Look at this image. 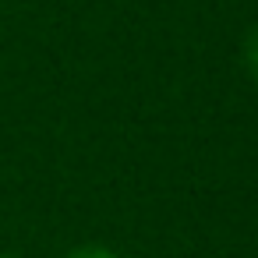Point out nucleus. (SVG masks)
<instances>
[{
	"label": "nucleus",
	"instance_id": "nucleus-1",
	"mask_svg": "<svg viewBox=\"0 0 258 258\" xmlns=\"http://www.w3.org/2000/svg\"><path fill=\"white\" fill-rule=\"evenodd\" d=\"M64 258H117L110 247H103V244H82V247H75L71 254H64Z\"/></svg>",
	"mask_w": 258,
	"mask_h": 258
},
{
	"label": "nucleus",
	"instance_id": "nucleus-2",
	"mask_svg": "<svg viewBox=\"0 0 258 258\" xmlns=\"http://www.w3.org/2000/svg\"><path fill=\"white\" fill-rule=\"evenodd\" d=\"M0 258H8V254H0Z\"/></svg>",
	"mask_w": 258,
	"mask_h": 258
}]
</instances>
